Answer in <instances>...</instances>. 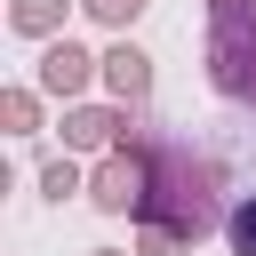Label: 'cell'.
I'll return each mask as SVG.
<instances>
[{
  "mask_svg": "<svg viewBox=\"0 0 256 256\" xmlns=\"http://www.w3.org/2000/svg\"><path fill=\"white\" fill-rule=\"evenodd\" d=\"M224 240H232V256H256V192H232V216H224Z\"/></svg>",
  "mask_w": 256,
  "mask_h": 256,
  "instance_id": "obj_11",
  "label": "cell"
},
{
  "mask_svg": "<svg viewBox=\"0 0 256 256\" xmlns=\"http://www.w3.org/2000/svg\"><path fill=\"white\" fill-rule=\"evenodd\" d=\"M136 144H144V168H152V192H144V216H136V224L168 232V240L192 256V248H200L208 232H224V216H232L224 160H216L208 144H192L184 128H152V120H136Z\"/></svg>",
  "mask_w": 256,
  "mask_h": 256,
  "instance_id": "obj_1",
  "label": "cell"
},
{
  "mask_svg": "<svg viewBox=\"0 0 256 256\" xmlns=\"http://www.w3.org/2000/svg\"><path fill=\"white\" fill-rule=\"evenodd\" d=\"M104 96H112V104H144V96H152V56H144L128 32H112V48H104Z\"/></svg>",
  "mask_w": 256,
  "mask_h": 256,
  "instance_id": "obj_6",
  "label": "cell"
},
{
  "mask_svg": "<svg viewBox=\"0 0 256 256\" xmlns=\"http://www.w3.org/2000/svg\"><path fill=\"white\" fill-rule=\"evenodd\" d=\"M136 112H144V104H112V96H104V104H88V96H80V104H64V120H56V128H64V152L104 160V152L128 136V120H136Z\"/></svg>",
  "mask_w": 256,
  "mask_h": 256,
  "instance_id": "obj_5",
  "label": "cell"
},
{
  "mask_svg": "<svg viewBox=\"0 0 256 256\" xmlns=\"http://www.w3.org/2000/svg\"><path fill=\"white\" fill-rule=\"evenodd\" d=\"M136 120H144V112H136ZM136 120H128V136H120V144L88 168V208H96V216H128V224L144 216V192H152V168H144Z\"/></svg>",
  "mask_w": 256,
  "mask_h": 256,
  "instance_id": "obj_3",
  "label": "cell"
},
{
  "mask_svg": "<svg viewBox=\"0 0 256 256\" xmlns=\"http://www.w3.org/2000/svg\"><path fill=\"white\" fill-rule=\"evenodd\" d=\"M0 128H8V136H40V128H48V96H40L32 80H8V88H0Z\"/></svg>",
  "mask_w": 256,
  "mask_h": 256,
  "instance_id": "obj_7",
  "label": "cell"
},
{
  "mask_svg": "<svg viewBox=\"0 0 256 256\" xmlns=\"http://www.w3.org/2000/svg\"><path fill=\"white\" fill-rule=\"evenodd\" d=\"M32 88H40L48 104H80L88 88H104V48H88V40H72V32L40 40V64H32Z\"/></svg>",
  "mask_w": 256,
  "mask_h": 256,
  "instance_id": "obj_4",
  "label": "cell"
},
{
  "mask_svg": "<svg viewBox=\"0 0 256 256\" xmlns=\"http://www.w3.org/2000/svg\"><path fill=\"white\" fill-rule=\"evenodd\" d=\"M144 8H152V0H80V16H88L96 32H136Z\"/></svg>",
  "mask_w": 256,
  "mask_h": 256,
  "instance_id": "obj_10",
  "label": "cell"
},
{
  "mask_svg": "<svg viewBox=\"0 0 256 256\" xmlns=\"http://www.w3.org/2000/svg\"><path fill=\"white\" fill-rule=\"evenodd\" d=\"M88 256H136V248H88Z\"/></svg>",
  "mask_w": 256,
  "mask_h": 256,
  "instance_id": "obj_12",
  "label": "cell"
},
{
  "mask_svg": "<svg viewBox=\"0 0 256 256\" xmlns=\"http://www.w3.org/2000/svg\"><path fill=\"white\" fill-rule=\"evenodd\" d=\"M208 32H200V64L208 88L240 112H256V0H200Z\"/></svg>",
  "mask_w": 256,
  "mask_h": 256,
  "instance_id": "obj_2",
  "label": "cell"
},
{
  "mask_svg": "<svg viewBox=\"0 0 256 256\" xmlns=\"http://www.w3.org/2000/svg\"><path fill=\"white\" fill-rule=\"evenodd\" d=\"M72 8H80V0H8V32H16V40H56Z\"/></svg>",
  "mask_w": 256,
  "mask_h": 256,
  "instance_id": "obj_8",
  "label": "cell"
},
{
  "mask_svg": "<svg viewBox=\"0 0 256 256\" xmlns=\"http://www.w3.org/2000/svg\"><path fill=\"white\" fill-rule=\"evenodd\" d=\"M40 200H88V168H80V152H56V160H40Z\"/></svg>",
  "mask_w": 256,
  "mask_h": 256,
  "instance_id": "obj_9",
  "label": "cell"
}]
</instances>
